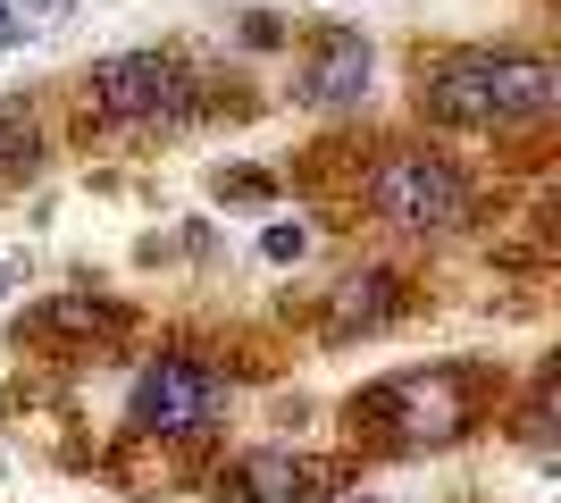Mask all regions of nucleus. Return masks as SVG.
<instances>
[{"label":"nucleus","mask_w":561,"mask_h":503,"mask_svg":"<svg viewBox=\"0 0 561 503\" xmlns=\"http://www.w3.org/2000/svg\"><path fill=\"white\" fill-rule=\"evenodd\" d=\"M34 168H43V126H34V110L0 101V185H18Z\"/></svg>","instance_id":"obj_10"},{"label":"nucleus","mask_w":561,"mask_h":503,"mask_svg":"<svg viewBox=\"0 0 561 503\" xmlns=\"http://www.w3.org/2000/svg\"><path fill=\"white\" fill-rule=\"evenodd\" d=\"M9 9H18L25 25H59V18H68V9H76V0H9Z\"/></svg>","instance_id":"obj_13"},{"label":"nucleus","mask_w":561,"mask_h":503,"mask_svg":"<svg viewBox=\"0 0 561 503\" xmlns=\"http://www.w3.org/2000/svg\"><path fill=\"white\" fill-rule=\"evenodd\" d=\"M352 503H377V495H352Z\"/></svg>","instance_id":"obj_16"},{"label":"nucleus","mask_w":561,"mask_h":503,"mask_svg":"<svg viewBox=\"0 0 561 503\" xmlns=\"http://www.w3.org/2000/svg\"><path fill=\"white\" fill-rule=\"evenodd\" d=\"M494 395L503 386L486 361H420V369H386V378L352 386L344 428L369 454H445V445L486 428Z\"/></svg>","instance_id":"obj_2"},{"label":"nucleus","mask_w":561,"mask_h":503,"mask_svg":"<svg viewBox=\"0 0 561 503\" xmlns=\"http://www.w3.org/2000/svg\"><path fill=\"white\" fill-rule=\"evenodd\" d=\"M335 461L319 454H294V445H252V454H234L210 470V495L218 503H319L335 495Z\"/></svg>","instance_id":"obj_6"},{"label":"nucleus","mask_w":561,"mask_h":503,"mask_svg":"<svg viewBox=\"0 0 561 503\" xmlns=\"http://www.w3.org/2000/svg\"><path fill=\"white\" fill-rule=\"evenodd\" d=\"M227 420H234V369H218L210 353H185V344L151 353L126 386V436H142V445H210Z\"/></svg>","instance_id":"obj_5"},{"label":"nucleus","mask_w":561,"mask_h":503,"mask_svg":"<svg viewBox=\"0 0 561 503\" xmlns=\"http://www.w3.org/2000/svg\"><path fill=\"white\" fill-rule=\"evenodd\" d=\"M218 193H234V202H268V176H260V168H234V176H218Z\"/></svg>","instance_id":"obj_12"},{"label":"nucleus","mask_w":561,"mask_h":503,"mask_svg":"<svg viewBox=\"0 0 561 503\" xmlns=\"http://www.w3.org/2000/svg\"><path fill=\"white\" fill-rule=\"evenodd\" d=\"M369 76H377V50L360 25H319L302 50V68H294V101L319 110V118H344L369 101Z\"/></svg>","instance_id":"obj_7"},{"label":"nucleus","mask_w":561,"mask_h":503,"mask_svg":"<svg viewBox=\"0 0 561 503\" xmlns=\"http://www.w3.org/2000/svg\"><path fill=\"white\" fill-rule=\"evenodd\" d=\"M202 84L210 76H193L176 50H110L93 68L76 76V93H84V118L110 126V135H176V126L202 118Z\"/></svg>","instance_id":"obj_4"},{"label":"nucleus","mask_w":561,"mask_h":503,"mask_svg":"<svg viewBox=\"0 0 561 503\" xmlns=\"http://www.w3.org/2000/svg\"><path fill=\"white\" fill-rule=\"evenodd\" d=\"M0 294H9V261H0Z\"/></svg>","instance_id":"obj_15"},{"label":"nucleus","mask_w":561,"mask_h":503,"mask_svg":"<svg viewBox=\"0 0 561 503\" xmlns=\"http://www.w3.org/2000/svg\"><path fill=\"white\" fill-rule=\"evenodd\" d=\"M411 311V277L394 261H360L319 294V344H352V335H386Z\"/></svg>","instance_id":"obj_8"},{"label":"nucleus","mask_w":561,"mask_h":503,"mask_svg":"<svg viewBox=\"0 0 561 503\" xmlns=\"http://www.w3.org/2000/svg\"><path fill=\"white\" fill-rule=\"evenodd\" d=\"M25 34H34V25H25L18 9H0V50H9V43H25Z\"/></svg>","instance_id":"obj_14"},{"label":"nucleus","mask_w":561,"mask_h":503,"mask_svg":"<svg viewBox=\"0 0 561 503\" xmlns=\"http://www.w3.org/2000/svg\"><path fill=\"white\" fill-rule=\"evenodd\" d=\"M352 210L369 218L377 236H402V243H453L478 227L486 193L453 151L436 144H377L369 168L352 176Z\"/></svg>","instance_id":"obj_3"},{"label":"nucleus","mask_w":561,"mask_h":503,"mask_svg":"<svg viewBox=\"0 0 561 503\" xmlns=\"http://www.w3.org/2000/svg\"><path fill=\"white\" fill-rule=\"evenodd\" d=\"M34 335V344H76V353H110V344H126L135 335V302H117V294H50V302H34V311L18 319V344Z\"/></svg>","instance_id":"obj_9"},{"label":"nucleus","mask_w":561,"mask_h":503,"mask_svg":"<svg viewBox=\"0 0 561 503\" xmlns=\"http://www.w3.org/2000/svg\"><path fill=\"white\" fill-rule=\"evenodd\" d=\"M411 101H420V118L453 126V135H537L561 110V68L545 50H512V43L420 50Z\"/></svg>","instance_id":"obj_1"},{"label":"nucleus","mask_w":561,"mask_h":503,"mask_svg":"<svg viewBox=\"0 0 561 503\" xmlns=\"http://www.w3.org/2000/svg\"><path fill=\"white\" fill-rule=\"evenodd\" d=\"M302 252H310V227H285V218H277V227L260 236V261H277V268H294Z\"/></svg>","instance_id":"obj_11"}]
</instances>
